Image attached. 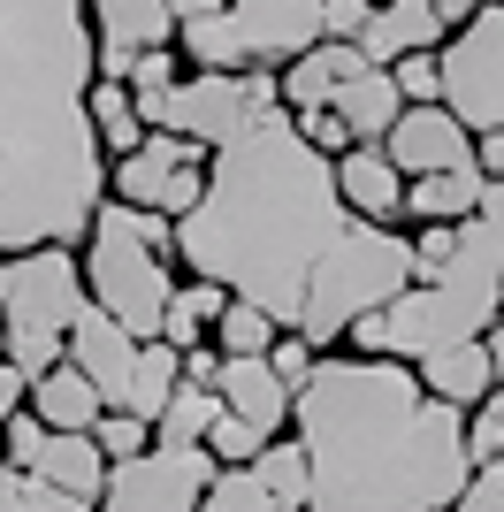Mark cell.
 I'll use <instances>...</instances> for the list:
<instances>
[{"mask_svg": "<svg viewBox=\"0 0 504 512\" xmlns=\"http://www.w3.org/2000/svg\"><path fill=\"white\" fill-rule=\"evenodd\" d=\"M306 512H451L474 482L466 413L420 390L405 360L321 352L291 390Z\"/></svg>", "mask_w": 504, "mask_h": 512, "instance_id": "cell-1", "label": "cell"}, {"mask_svg": "<svg viewBox=\"0 0 504 512\" xmlns=\"http://www.w3.org/2000/svg\"><path fill=\"white\" fill-rule=\"evenodd\" d=\"M84 0H0V253L84 245L107 199V153L84 115Z\"/></svg>", "mask_w": 504, "mask_h": 512, "instance_id": "cell-2", "label": "cell"}, {"mask_svg": "<svg viewBox=\"0 0 504 512\" xmlns=\"http://www.w3.org/2000/svg\"><path fill=\"white\" fill-rule=\"evenodd\" d=\"M344 222L352 214L336 199V169L298 138L291 107H275V115H252L230 146H214L207 192L176 222V268L222 283L230 299L291 329Z\"/></svg>", "mask_w": 504, "mask_h": 512, "instance_id": "cell-3", "label": "cell"}, {"mask_svg": "<svg viewBox=\"0 0 504 512\" xmlns=\"http://www.w3.org/2000/svg\"><path fill=\"white\" fill-rule=\"evenodd\" d=\"M497 321H504V276L489 268L474 230L459 222L451 268L428 276V283H405L390 306L359 314L352 329H344V344H352L359 360H405L413 367V360H428V352H443V344H482Z\"/></svg>", "mask_w": 504, "mask_h": 512, "instance_id": "cell-4", "label": "cell"}, {"mask_svg": "<svg viewBox=\"0 0 504 512\" xmlns=\"http://www.w3.org/2000/svg\"><path fill=\"white\" fill-rule=\"evenodd\" d=\"M405 283H413V237L375 230V222H344V237L321 253L314 283H306V306H298L291 337H306L314 352H329L359 314L390 306Z\"/></svg>", "mask_w": 504, "mask_h": 512, "instance_id": "cell-5", "label": "cell"}, {"mask_svg": "<svg viewBox=\"0 0 504 512\" xmlns=\"http://www.w3.org/2000/svg\"><path fill=\"white\" fill-rule=\"evenodd\" d=\"M77 268H84V299L100 306L107 321H123L138 344L161 337L168 291H176L168 268H176V260H161L153 245H138L123 199H100V207H92V230H84V245H77Z\"/></svg>", "mask_w": 504, "mask_h": 512, "instance_id": "cell-6", "label": "cell"}, {"mask_svg": "<svg viewBox=\"0 0 504 512\" xmlns=\"http://www.w3.org/2000/svg\"><path fill=\"white\" fill-rule=\"evenodd\" d=\"M443 107L466 123V138H504V0H482L474 16L436 46Z\"/></svg>", "mask_w": 504, "mask_h": 512, "instance_id": "cell-7", "label": "cell"}, {"mask_svg": "<svg viewBox=\"0 0 504 512\" xmlns=\"http://www.w3.org/2000/svg\"><path fill=\"white\" fill-rule=\"evenodd\" d=\"M214 482V459L199 444L191 451H138V459H115L100 482V512H199Z\"/></svg>", "mask_w": 504, "mask_h": 512, "instance_id": "cell-8", "label": "cell"}, {"mask_svg": "<svg viewBox=\"0 0 504 512\" xmlns=\"http://www.w3.org/2000/svg\"><path fill=\"white\" fill-rule=\"evenodd\" d=\"M252 123V100H245V77H222V69H184L176 85H168L161 115H153V130H176V138H191V146H230L237 130Z\"/></svg>", "mask_w": 504, "mask_h": 512, "instance_id": "cell-9", "label": "cell"}, {"mask_svg": "<svg viewBox=\"0 0 504 512\" xmlns=\"http://www.w3.org/2000/svg\"><path fill=\"white\" fill-rule=\"evenodd\" d=\"M84 16H92V77L100 85H123L146 46H176L168 0H84Z\"/></svg>", "mask_w": 504, "mask_h": 512, "instance_id": "cell-10", "label": "cell"}, {"mask_svg": "<svg viewBox=\"0 0 504 512\" xmlns=\"http://www.w3.org/2000/svg\"><path fill=\"white\" fill-rule=\"evenodd\" d=\"M382 153L390 169L413 184V176H443V169H474V138L451 107H405L398 123L382 130Z\"/></svg>", "mask_w": 504, "mask_h": 512, "instance_id": "cell-11", "label": "cell"}, {"mask_svg": "<svg viewBox=\"0 0 504 512\" xmlns=\"http://www.w3.org/2000/svg\"><path fill=\"white\" fill-rule=\"evenodd\" d=\"M62 360L77 367L84 383L100 390V406L107 413H123V390H130V360H138V337H130L123 321H107L100 306L84 299V314L69 321V337H62Z\"/></svg>", "mask_w": 504, "mask_h": 512, "instance_id": "cell-12", "label": "cell"}, {"mask_svg": "<svg viewBox=\"0 0 504 512\" xmlns=\"http://www.w3.org/2000/svg\"><path fill=\"white\" fill-rule=\"evenodd\" d=\"M230 23L252 62H298L306 46H321V0H230Z\"/></svg>", "mask_w": 504, "mask_h": 512, "instance_id": "cell-13", "label": "cell"}, {"mask_svg": "<svg viewBox=\"0 0 504 512\" xmlns=\"http://www.w3.org/2000/svg\"><path fill=\"white\" fill-rule=\"evenodd\" d=\"M329 169H336V199H344L352 222H375V230H398L405 222V176L390 169L382 146H344Z\"/></svg>", "mask_w": 504, "mask_h": 512, "instance_id": "cell-14", "label": "cell"}, {"mask_svg": "<svg viewBox=\"0 0 504 512\" xmlns=\"http://www.w3.org/2000/svg\"><path fill=\"white\" fill-rule=\"evenodd\" d=\"M443 39H451V31H443V16L428 0H375V16L359 31V54L375 69H390V62H405V54H436Z\"/></svg>", "mask_w": 504, "mask_h": 512, "instance_id": "cell-15", "label": "cell"}, {"mask_svg": "<svg viewBox=\"0 0 504 512\" xmlns=\"http://www.w3.org/2000/svg\"><path fill=\"white\" fill-rule=\"evenodd\" d=\"M214 398H222V413L252 421L260 436H283V421H291V390L275 383V367H268V360H222V375H214Z\"/></svg>", "mask_w": 504, "mask_h": 512, "instance_id": "cell-16", "label": "cell"}, {"mask_svg": "<svg viewBox=\"0 0 504 512\" xmlns=\"http://www.w3.org/2000/svg\"><path fill=\"white\" fill-rule=\"evenodd\" d=\"M359 69H367V54H359V46H344V39L306 46L298 62L275 69V77H283V107H291V115H314V107H329L336 85H344V77H359Z\"/></svg>", "mask_w": 504, "mask_h": 512, "instance_id": "cell-17", "label": "cell"}, {"mask_svg": "<svg viewBox=\"0 0 504 512\" xmlns=\"http://www.w3.org/2000/svg\"><path fill=\"white\" fill-rule=\"evenodd\" d=\"M413 375H420V390H428V398H443V406H459V413H474L489 390H497L482 344H443V352L413 360Z\"/></svg>", "mask_w": 504, "mask_h": 512, "instance_id": "cell-18", "label": "cell"}, {"mask_svg": "<svg viewBox=\"0 0 504 512\" xmlns=\"http://www.w3.org/2000/svg\"><path fill=\"white\" fill-rule=\"evenodd\" d=\"M23 406H31V413H39V421L46 428H54V436H92V421H100V390H92V383H84V375H77V367H46V375H39V383H31V390H23Z\"/></svg>", "mask_w": 504, "mask_h": 512, "instance_id": "cell-19", "label": "cell"}, {"mask_svg": "<svg viewBox=\"0 0 504 512\" xmlns=\"http://www.w3.org/2000/svg\"><path fill=\"white\" fill-rule=\"evenodd\" d=\"M336 115H344V130H352V146H382V130L405 115V100H398V85H390V69H359V77H344L336 85Z\"/></svg>", "mask_w": 504, "mask_h": 512, "instance_id": "cell-20", "label": "cell"}, {"mask_svg": "<svg viewBox=\"0 0 504 512\" xmlns=\"http://www.w3.org/2000/svg\"><path fill=\"white\" fill-rule=\"evenodd\" d=\"M482 169H443V176H413L405 184V222H466L482 207Z\"/></svg>", "mask_w": 504, "mask_h": 512, "instance_id": "cell-21", "label": "cell"}, {"mask_svg": "<svg viewBox=\"0 0 504 512\" xmlns=\"http://www.w3.org/2000/svg\"><path fill=\"white\" fill-rule=\"evenodd\" d=\"M39 482H54V490H69V497H84V505H100V482H107V459H100V444L92 436H46V451H39Z\"/></svg>", "mask_w": 504, "mask_h": 512, "instance_id": "cell-22", "label": "cell"}, {"mask_svg": "<svg viewBox=\"0 0 504 512\" xmlns=\"http://www.w3.org/2000/svg\"><path fill=\"white\" fill-rule=\"evenodd\" d=\"M176 54H184V69H222V77L252 69V54H245V39H237L230 8H214V16H191V23H176Z\"/></svg>", "mask_w": 504, "mask_h": 512, "instance_id": "cell-23", "label": "cell"}, {"mask_svg": "<svg viewBox=\"0 0 504 512\" xmlns=\"http://www.w3.org/2000/svg\"><path fill=\"white\" fill-rule=\"evenodd\" d=\"M184 383V352L176 344H138V360H130V390H123V413H138V421L153 428V413L168 406V390Z\"/></svg>", "mask_w": 504, "mask_h": 512, "instance_id": "cell-24", "label": "cell"}, {"mask_svg": "<svg viewBox=\"0 0 504 512\" xmlns=\"http://www.w3.org/2000/svg\"><path fill=\"white\" fill-rule=\"evenodd\" d=\"M84 115H92V138H100L107 161H123V153L146 146V123H138V107H130V85H100V77H92Z\"/></svg>", "mask_w": 504, "mask_h": 512, "instance_id": "cell-25", "label": "cell"}, {"mask_svg": "<svg viewBox=\"0 0 504 512\" xmlns=\"http://www.w3.org/2000/svg\"><path fill=\"white\" fill-rule=\"evenodd\" d=\"M222 306H230V291H222V283H207V276L176 283V291H168V314H161V344L191 352V344L214 329V314H222Z\"/></svg>", "mask_w": 504, "mask_h": 512, "instance_id": "cell-26", "label": "cell"}, {"mask_svg": "<svg viewBox=\"0 0 504 512\" xmlns=\"http://www.w3.org/2000/svg\"><path fill=\"white\" fill-rule=\"evenodd\" d=\"M252 482L268 490L275 512H306V451H298V436H268L252 451Z\"/></svg>", "mask_w": 504, "mask_h": 512, "instance_id": "cell-27", "label": "cell"}, {"mask_svg": "<svg viewBox=\"0 0 504 512\" xmlns=\"http://www.w3.org/2000/svg\"><path fill=\"white\" fill-rule=\"evenodd\" d=\"M214 413H222V398H214V390L176 383V390H168V406L153 413V444H161V451H191V444H207Z\"/></svg>", "mask_w": 504, "mask_h": 512, "instance_id": "cell-28", "label": "cell"}, {"mask_svg": "<svg viewBox=\"0 0 504 512\" xmlns=\"http://www.w3.org/2000/svg\"><path fill=\"white\" fill-rule=\"evenodd\" d=\"M176 77H184V54H176V46H146V54H138V62H130V107H138V123L153 130V115H161V100H168V85H176Z\"/></svg>", "mask_w": 504, "mask_h": 512, "instance_id": "cell-29", "label": "cell"}, {"mask_svg": "<svg viewBox=\"0 0 504 512\" xmlns=\"http://www.w3.org/2000/svg\"><path fill=\"white\" fill-rule=\"evenodd\" d=\"M214 329H222V360H260V352L283 337V329H275L260 306H245V299L222 306V314H214Z\"/></svg>", "mask_w": 504, "mask_h": 512, "instance_id": "cell-30", "label": "cell"}, {"mask_svg": "<svg viewBox=\"0 0 504 512\" xmlns=\"http://www.w3.org/2000/svg\"><path fill=\"white\" fill-rule=\"evenodd\" d=\"M199 512H275V505H268V490L252 482V467H214Z\"/></svg>", "mask_w": 504, "mask_h": 512, "instance_id": "cell-31", "label": "cell"}, {"mask_svg": "<svg viewBox=\"0 0 504 512\" xmlns=\"http://www.w3.org/2000/svg\"><path fill=\"white\" fill-rule=\"evenodd\" d=\"M46 436H54V428H46L31 406H16V413H8V428H0V467L31 474V467H39V451H46Z\"/></svg>", "mask_w": 504, "mask_h": 512, "instance_id": "cell-32", "label": "cell"}, {"mask_svg": "<svg viewBox=\"0 0 504 512\" xmlns=\"http://www.w3.org/2000/svg\"><path fill=\"white\" fill-rule=\"evenodd\" d=\"M260 444H268V436H260L252 421H237V413H214V428H207V444H199V451H207L214 467H252V451H260Z\"/></svg>", "mask_w": 504, "mask_h": 512, "instance_id": "cell-33", "label": "cell"}, {"mask_svg": "<svg viewBox=\"0 0 504 512\" xmlns=\"http://www.w3.org/2000/svg\"><path fill=\"white\" fill-rule=\"evenodd\" d=\"M92 444H100V459L115 467V459H138V451H153V428L138 421V413H100V421H92Z\"/></svg>", "mask_w": 504, "mask_h": 512, "instance_id": "cell-34", "label": "cell"}, {"mask_svg": "<svg viewBox=\"0 0 504 512\" xmlns=\"http://www.w3.org/2000/svg\"><path fill=\"white\" fill-rule=\"evenodd\" d=\"M390 85H398L405 107H443V69H436V54H405V62H390Z\"/></svg>", "mask_w": 504, "mask_h": 512, "instance_id": "cell-35", "label": "cell"}, {"mask_svg": "<svg viewBox=\"0 0 504 512\" xmlns=\"http://www.w3.org/2000/svg\"><path fill=\"white\" fill-rule=\"evenodd\" d=\"M466 459L482 467V459H504V390H489L482 406L466 413Z\"/></svg>", "mask_w": 504, "mask_h": 512, "instance_id": "cell-36", "label": "cell"}, {"mask_svg": "<svg viewBox=\"0 0 504 512\" xmlns=\"http://www.w3.org/2000/svg\"><path fill=\"white\" fill-rule=\"evenodd\" d=\"M260 360L275 367V383H283V390H298V383H306V375H314V360H321V352H314V344H306V337H291V329H283V337H275L268 352H260Z\"/></svg>", "mask_w": 504, "mask_h": 512, "instance_id": "cell-37", "label": "cell"}, {"mask_svg": "<svg viewBox=\"0 0 504 512\" xmlns=\"http://www.w3.org/2000/svg\"><path fill=\"white\" fill-rule=\"evenodd\" d=\"M298 123V138H306V146L321 153V161H336V153L352 146V130H344V115H336V107H314V115H291Z\"/></svg>", "mask_w": 504, "mask_h": 512, "instance_id": "cell-38", "label": "cell"}, {"mask_svg": "<svg viewBox=\"0 0 504 512\" xmlns=\"http://www.w3.org/2000/svg\"><path fill=\"white\" fill-rule=\"evenodd\" d=\"M199 192H207V169H176V176H161V199H153V214L184 222V214L199 207Z\"/></svg>", "mask_w": 504, "mask_h": 512, "instance_id": "cell-39", "label": "cell"}, {"mask_svg": "<svg viewBox=\"0 0 504 512\" xmlns=\"http://www.w3.org/2000/svg\"><path fill=\"white\" fill-rule=\"evenodd\" d=\"M451 512H504V459H482L474 467V482L459 490V505Z\"/></svg>", "mask_w": 504, "mask_h": 512, "instance_id": "cell-40", "label": "cell"}, {"mask_svg": "<svg viewBox=\"0 0 504 512\" xmlns=\"http://www.w3.org/2000/svg\"><path fill=\"white\" fill-rule=\"evenodd\" d=\"M367 16H375V0H321V39H344V46H359Z\"/></svg>", "mask_w": 504, "mask_h": 512, "instance_id": "cell-41", "label": "cell"}, {"mask_svg": "<svg viewBox=\"0 0 504 512\" xmlns=\"http://www.w3.org/2000/svg\"><path fill=\"white\" fill-rule=\"evenodd\" d=\"M23 512H92L84 497L54 490V482H39V474H23Z\"/></svg>", "mask_w": 504, "mask_h": 512, "instance_id": "cell-42", "label": "cell"}, {"mask_svg": "<svg viewBox=\"0 0 504 512\" xmlns=\"http://www.w3.org/2000/svg\"><path fill=\"white\" fill-rule=\"evenodd\" d=\"M214 375H222V352L191 344V352H184V383H191V390H214Z\"/></svg>", "mask_w": 504, "mask_h": 512, "instance_id": "cell-43", "label": "cell"}, {"mask_svg": "<svg viewBox=\"0 0 504 512\" xmlns=\"http://www.w3.org/2000/svg\"><path fill=\"white\" fill-rule=\"evenodd\" d=\"M23 406V375L8 367V352H0V428H8V413Z\"/></svg>", "mask_w": 504, "mask_h": 512, "instance_id": "cell-44", "label": "cell"}, {"mask_svg": "<svg viewBox=\"0 0 504 512\" xmlns=\"http://www.w3.org/2000/svg\"><path fill=\"white\" fill-rule=\"evenodd\" d=\"M428 8H436V16H443V31H459V23L474 16V8H482V0H428Z\"/></svg>", "mask_w": 504, "mask_h": 512, "instance_id": "cell-45", "label": "cell"}, {"mask_svg": "<svg viewBox=\"0 0 504 512\" xmlns=\"http://www.w3.org/2000/svg\"><path fill=\"white\" fill-rule=\"evenodd\" d=\"M0 512H23V474L0 467Z\"/></svg>", "mask_w": 504, "mask_h": 512, "instance_id": "cell-46", "label": "cell"}, {"mask_svg": "<svg viewBox=\"0 0 504 512\" xmlns=\"http://www.w3.org/2000/svg\"><path fill=\"white\" fill-rule=\"evenodd\" d=\"M214 8H230V0H168V16L191 23V16H214Z\"/></svg>", "mask_w": 504, "mask_h": 512, "instance_id": "cell-47", "label": "cell"}, {"mask_svg": "<svg viewBox=\"0 0 504 512\" xmlns=\"http://www.w3.org/2000/svg\"><path fill=\"white\" fill-rule=\"evenodd\" d=\"M482 352H489V375H497V390H504V321L482 337Z\"/></svg>", "mask_w": 504, "mask_h": 512, "instance_id": "cell-48", "label": "cell"}]
</instances>
